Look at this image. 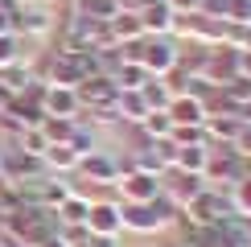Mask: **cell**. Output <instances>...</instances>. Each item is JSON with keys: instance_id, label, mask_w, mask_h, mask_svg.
Listing matches in <instances>:
<instances>
[{"instance_id": "6", "label": "cell", "mask_w": 251, "mask_h": 247, "mask_svg": "<svg viewBox=\"0 0 251 247\" xmlns=\"http://www.w3.org/2000/svg\"><path fill=\"white\" fill-rule=\"evenodd\" d=\"M78 173L91 185H103V181H116L120 177V165H116V157H107V152H91V157L78 161Z\"/></svg>"}, {"instance_id": "1", "label": "cell", "mask_w": 251, "mask_h": 247, "mask_svg": "<svg viewBox=\"0 0 251 247\" xmlns=\"http://www.w3.org/2000/svg\"><path fill=\"white\" fill-rule=\"evenodd\" d=\"M140 66H144V74L156 78V74H169V70H177V49H173V41L169 37H144L140 41Z\"/></svg>"}, {"instance_id": "4", "label": "cell", "mask_w": 251, "mask_h": 247, "mask_svg": "<svg viewBox=\"0 0 251 247\" xmlns=\"http://www.w3.org/2000/svg\"><path fill=\"white\" fill-rule=\"evenodd\" d=\"M87 226L91 235H116L124 231V214H120V202H91V214H87Z\"/></svg>"}, {"instance_id": "5", "label": "cell", "mask_w": 251, "mask_h": 247, "mask_svg": "<svg viewBox=\"0 0 251 247\" xmlns=\"http://www.w3.org/2000/svg\"><path fill=\"white\" fill-rule=\"evenodd\" d=\"M165 111H169L173 128H198V124H206V107H202L194 95H173Z\"/></svg>"}, {"instance_id": "9", "label": "cell", "mask_w": 251, "mask_h": 247, "mask_svg": "<svg viewBox=\"0 0 251 247\" xmlns=\"http://www.w3.org/2000/svg\"><path fill=\"white\" fill-rule=\"evenodd\" d=\"M4 33H17V13H4V8H0V37Z\"/></svg>"}, {"instance_id": "8", "label": "cell", "mask_w": 251, "mask_h": 247, "mask_svg": "<svg viewBox=\"0 0 251 247\" xmlns=\"http://www.w3.org/2000/svg\"><path fill=\"white\" fill-rule=\"evenodd\" d=\"M21 58H25L21 54V33H4L0 37V66H13Z\"/></svg>"}, {"instance_id": "10", "label": "cell", "mask_w": 251, "mask_h": 247, "mask_svg": "<svg viewBox=\"0 0 251 247\" xmlns=\"http://www.w3.org/2000/svg\"><path fill=\"white\" fill-rule=\"evenodd\" d=\"M239 206L251 210V181H239Z\"/></svg>"}, {"instance_id": "7", "label": "cell", "mask_w": 251, "mask_h": 247, "mask_svg": "<svg viewBox=\"0 0 251 247\" xmlns=\"http://www.w3.org/2000/svg\"><path fill=\"white\" fill-rule=\"evenodd\" d=\"M41 165L54 173H66V169H78V152L70 148V144H50L46 157H41Z\"/></svg>"}, {"instance_id": "11", "label": "cell", "mask_w": 251, "mask_h": 247, "mask_svg": "<svg viewBox=\"0 0 251 247\" xmlns=\"http://www.w3.org/2000/svg\"><path fill=\"white\" fill-rule=\"evenodd\" d=\"M41 247H66V243H62L58 235H54V239H46V243H41Z\"/></svg>"}, {"instance_id": "3", "label": "cell", "mask_w": 251, "mask_h": 247, "mask_svg": "<svg viewBox=\"0 0 251 247\" xmlns=\"http://www.w3.org/2000/svg\"><path fill=\"white\" fill-rule=\"evenodd\" d=\"M41 111L54 116V120H82L78 91L75 87H46V95H41Z\"/></svg>"}, {"instance_id": "2", "label": "cell", "mask_w": 251, "mask_h": 247, "mask_svg": "<svg viewBox=\"0 0 251 247\" xmlns=\"http://www.w3.org/2000/svg\"><path fill=\"white\" fill-rule=\"evenodd\" d=\"M120 181V198L124 202H152L161 198V173H149V169H128Z\"/></svg>"}]
</instances>
